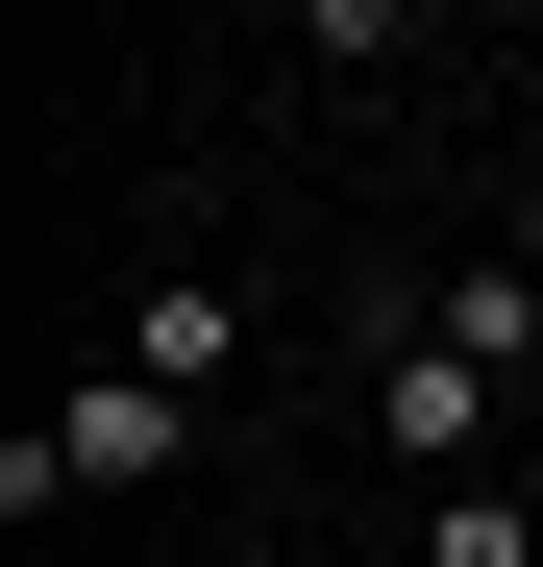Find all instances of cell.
Here are the masks:
<instances>
[{
  "mask_svg": "<svg viewBox=\"0 0 543 567\" xmlns=\"http://www.w3.org/2000/svg\"><path fill=\"white\" fill-rule=\"evenodd\" d=\"M173 468H198V395H173V370H50V420L0 444V518H50V494H173Z\"/></svg>",
  "mask_w": 543,
  "mask_h": 567,
  "instance_id": "obj_1",
  "label": "cell"
},
{
  "mask_svg": "<svg viewBox=\"0 0 543 567\" xmlns=\"http://www.w3.org/2000/svg\"><path fill=\"white\" fill-rule=\"evenodd\" d=\"M494 420H519V370H494V346H444V321H396V346H371V444L420 468V494H470Z\"/></svg>",
  "mask_w": 543,
  "mask_h": 567,
  "instance_id": "obj_2",
  "label": "cell"
},
{
  "mask_svg": "<svg viewBox=\"0 0 543 567\" xmlns=\"http://www.w3.org/2000/svg\"><path fill=\"white\" fill-rule=\"evenodd\" d=\"M124 370H173V395H223V370H247V297H223V271H148V297H124Z\"/></svg>",
  "mask_w": 543,
  "mask_h": 567,
  "instance_id": "obj_3",
  "label": "cell"
},
{
  "mask_svg": "<svg viewBox=\"0 0 543 567\" xmlns=\"http://www.w3.org/2000/svg\"><path fill=\"white\" fill-rule=\"evenodd\" d=\"M420 567H543V494L470 468V494H420Z\"/></svg>",
  "mask_w": 543,
  "mask_h": 567,
  "instance_id": "obj_4",
  "label": "cell"
},
{
  "mask_svg": "<svg viewBox=\"0 0 543 567\" xmlns=\"http://www.w3.org/2000/svg\"><path fill=\"white\" fill-rule=\"evenodd\" d=\"M420 321H444V346H494V370H543V271H444Z\"/></svg>",
  "mask_w": 543,
  "mask_h": 567,
  "instance_id": "obj_5",
  "label": "cell"
},
{
  "mask_svg": "<svg viewBox=\"0 0 543 567\" xmlns=\"http://www.w3.org/2000/svg\"><path fill=\"white\" fill-rule=\"evenodd\" d=\"M396 25H420V0H297V50H321V74H396Z\"/></svg>",
  "mask_w": 543,
  "mask_h": 567,
  "instance_id": "obj_6",
  "label": "cell"
}]
</instances>
